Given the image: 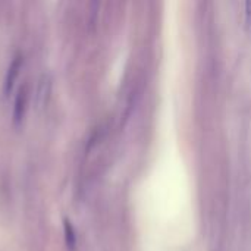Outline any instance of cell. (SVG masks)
I'll list each match as a JSON object with an SVG mask.
<instances>
[{
  "mask_svg": "<svg viewBox=\"0 0 251 251\" xmlns=\"http://www.w3.org/2000/svg\"><path fill=\"white\" fill-rule=\"evenodd\" d=\"M28 101H29V85L25 82L18 88V93L15 96V101H13V122L15 124L22 122L28 109Z\"/></svg>",
  "mask_w": 251,
  "mask_h": 251,
  "instance_id": "obj_1",
  "label": "cell"
},
{
  "mask_svg": "<svg viewBox=\"0 0 251 251\" xmlns=\"http://www.w3.org/2000/svg\"><path fill=\"white\" fill-rule=\"evenodd\" d=\"M22 65H24V59L22 56L18 53L13 56V59L10 60L9 66H7V71H6V76H4V93L9 94L12 91V88L15 87V82L21 74V69H22Z\"/></svg>",
  "mask_w": 251,
  "mask_h": 251,
  "instance_id": "obj_2",
  "label": "cell"
},
{
  "mask_svg": "<svg viewBox=\"0 0 251 251\" xmlns=\"http://www.w3.org/2000/svg\"><path fill=\"white\" fill-rule=\"evenodd\" d=\"M50 93H51V76L49 74H43L37 87V106L38 107H44L47 104L50 99Z\"/></svg>",
  "mask_w": 251,
  "mask_h": 251,
  "instance_id": "obj_3",
  "label": "cell"
},
{
  "mask_svg": "<svg viewBox=\"0 0 251 251\" xmlns=\"http://www.w3.org/2000/svg\"><path fill=\"white\" fill-rule=\"evenodd\" d=\"M63 234H65V243H66V247L69 250H74L76 247V231L72 225V222L65 218L63 219Z\"/></svg>",
  "mask_w": 251,
  "mask_h": 251,
  "instance_id": "obj_4",
  "label": "cell"
},
{
  "mask_svg": "<svg viewBox=\"0 0 251 251\" xmlns=\"http://www.w3.org/2000/svg\"><path fill=\"white\" fill-rule=\"evenodd\" d=\"M246 13H247L249 22L251 24V0H249V1L246 3Z\"/></svg>",
  "mask_w": 251,
  "mask_h": 251,
  "instance_id": "obj_5",
  "label": "cell"
}]
</instances>
